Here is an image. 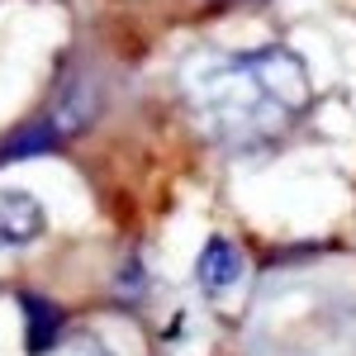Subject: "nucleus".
<instances>
[{"mask_svg":"<svg viewBox=\"0 0 356 356\" xmlns=\"http://www.w3.org/2000/svg\"><path fill=\"white\" fill-rule=\"evenodd\" d=\"M181 95L195 129L214 147L261 152L314 110V76L300 53L266 43L247 53L195 57L181 76Z\"/></svg>","mask_w":356,"mask_h":356,"instance_id":"nucleus-1","label":"nucleus"},{"mask_svg":"<svg viewBox=\"0 0 356 356\" xmlns=\"http://www.w3.org/2000/svg\"><path fill=\"white\" fill-rule=\"evenodd\" d=\"M95 110H100V105H95V86L90 81H72L48 110L29 124L24 134H15L5 147H0V162H19V157H33V152H53V147H62L67 138H76L86 124L95 119Z\"/></svg>","mask_w":356,"mask_h":356,"instance_id":"nucleus-2","label":"nucleus"},{"mask_svg":"<svg viewBox=\"0 0 356 356\" xmlns=\"http://www.w3.org/2000/svg\"><path fill=\"white\" fill-rule=\"evenodd\" d=\"M195 280H200L204 300L228 304L247 285V252L233 238H219L214 233L209 243L200 247V257H195Z\"/></svg>","mask_w":356,"mask_h":356,"instance_id":"nucleus-3","label":"nucleus"},{"mask_svg":"<svg viewBox=\"0 0 356 356\" xmlns=\"http://www.w3.org/2000/svg\"><path fill=\"white\" fill-rule=\"evenodd\" d=\"M48 228V209L38 204V195L29 191H0V252H15L43 238Z\"/></svg>","mask_w":356,"mask_h":356,"instance_id":"nucleus-4","label":"nucleus"},{"mask_svg":"<svg viewBox=\"0 0 356 356\" xmlns=\"http://www.w3.org/2000/svg\"><path fill=\"white\" fill-rule=\"evenodd\" d=\"M19 304H24V314H29V352L43 356L57 337H62V309L48 304L43 295H33V290H24Z\"/></svg>","mask_w":356,"mask_h":356,"instance_id":"nucleus-5","label":"nucleus"},{"mask_svg":"<svg viewBox=\"0 0 356 356\" xmlns=\"http://www.w3.org/2000/svg\"><path fill=\"white\" fill-rule=\"evenodd\" d=\"M43 356H114V352L100 337H90V332H62Z\"/></svg>","mask_w":356,"mask_h":356,"instance_id":"nucleus-6","label":"nucleus"}]
</instances>
